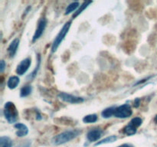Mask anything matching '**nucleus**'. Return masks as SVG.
Returning a JSON list of instances; mask_svg holds the SVG:
<instances>
[{"label": "nucleus", "mask_w": 157, "mask_h": 147, "mask_svg": "<svg viewBox=\"0 0 157 147\" xmlns=\"http://www.w3.org/2000/svg\"><path fill=\"white\" fill-rule=\"evenodd\" d=\"M81 133H82V131L80 130H67V131L62 132V133L55 136L52 139V142L55 145H62V144L76 139L78 136L81 134Z\"/></svg>", "instance_id": "f257e3e1"}, {"label": "nucleus", "mask_w": 157, "mask_h": 147, "mask_svg": "<svg viewBox=\"0 0 157 147\" xmlns=\"http://www.w3.org/2000/svg\"><path fill=\"white\" fill-rule=\"evenodd\" d=\"M3 114L9 123H15L18 117V112L15 104L10 101L6 103L4 106Z\"/></svg>", "instance_id": "f03ea898"}, {"label": "nucleus", "mask_w": 157, "mask_h": 147, "mask_svg": "<svg viewBox=\"0 0 157 147\" xmlns=\"http://www.w3.org/2000/svg\"><path fill=\"white\" fill-rule=\"evenodd\" d=\"M71 26V21H67V22L64 24L62 28H61V30H60V32H58V34L57 35V36L55 37V40H54L53 43H52V52H53L54 53V52L56 51L57 49L58 48L60 44H61L63 40L64 39L65 36L67 35V34L68 33Z\"/></svg>", "instance_id": "7ed1b4c3"}, {"label": "nucleus", "mask_w": 157, "mask_h": 147, "mask_svg": "<svg viewBox=\"0 0 157 147\" xmlns=\"http://www.w3.org/2000/svg\"><path fill=\"white\" fill-rule=\"evenodd\" d=\"M132 114H133V110L130 105L125 104L116 107L114 116L120 119H125L130 117Z\"/></svg>", "instance_id": "20e7f679"}, {"label": "nucleus", "mask_w": 157, "mask_h": 147, "mask_svg": "<svg viewBox=\"0 0 157 147\" xmlns=\"http://www.w3.org/2000/svg\"><path fill=\"white\" fill-rule=\"evenodd\" d=\"M58 96L60 100H61L64 101V102L68 103V104H81V103H83L84 101V99L83 97L75 96V95L64 93V92H61V93H60Z\"/></svg>", "instance_id": "39448f33"}, {"label": "nucleus", "mask_w": 157, "mask_h": 147, "mask_svg": "<svg viewBox=\"0 0 157 147\" xmlns=\"http://www.w3.org/2000/svg\"><path fill=\"white\" fill-rule=\"evenodd\" d=\"M47 26V19L45 18H41L38 22L36 30L34 33L33 38H32V42H35L37 40L39 39L41 37V35L44 33V30Z\"/></svg>", "instance_id": "423d86ee"}, {"label": "nucleus", "mask_w": 157, "mask_h": 147, "mask_svg": "<svg viewBox=\"0 0 157 147\" xmlns=\"http://www.w3.org/2000/svg\"><path fill=\"white\" fill-rule=\"evenodd\" d=\"M31 64H32V60H31L30 58H26L23 59L19 63V64L17 66L16 70H15L17 74L20 75V76L24 75L27 72V70H29Z\"/></svg>", "instance_id": "0eeeda50"}, {"label": "nucleus", "mask_w": 157, "mask_h": 147, "mask_svg": "<svg viewBox=\"0 0 157 147\" xmlns=\"http://www.w3.org/2000/svg\"><path fill=\"white\" fill-rule=\"evenodd\" d=\"M103 132L101 129H93L87 133V138L90 142H97L102 136Z\"/></svg>", "instance_id": "6e6552de"}, {"label": "nucleus", "mask_w": 157, "mask_h": 147, "mask_svg": "<svg viewBox=\"0 0 157 147\" xmlns=\"http://www.w3.org/2000/svg\"><path fill=\"white\" fill-rule=\"evenodd\" d=\"M19 38H15L12 42L10 43V44L9 45L7 49V51H8V55H9V58H14L16 54L17 50H18V45H19Z\"/></svg>", "instance_id": "1a4fd4ad"}, {"label": "nucleus", "mask_w": 157, "mask_h": 147, "mask_svg": "<svg viewBox=\"0 0 157 147\" xmlns=\"http://www.w3.org/2000/svg\"><path fill=\"white\" fill-rule=\"evenodd\" d=\"M14 126H15V128L17 130L15 134H16V136H18V137L25 136L26 135H28V133H29V128H28L27 126L25 125V124L21 123H17L16 124H15Z\"/></svg>", "instance_id": "9d476101"}, {"label": "nucleus", "mask_w": 157, "mask_h": 147, "mask_svg": "<svg viewBox=\"0 0 157 147\" xmlns=\"http://www.w3.org/2000/svg\"><path fill=\"white\" fill-rule=\"evenodd\" d=\"M20 83V79L18 76H12L9 78L7 81V87L10 90H14L18 86Z\"/></svg>", "instance_id": "9b49d317"}, {"label": "nucleus", "mask_w": 157, "mask_h": 147, "mask_svg": "<svg viewBox=\"0 0 157 147\" xmlns=\"http://www.w3.org/2000/svg\"><path fill=\"white\" fill-rule=\"evenodd\" d=\"M117 139V136H115V135H112V136H107V137H106V138H104V139H101V140L98 141V142L95 144L94 146H98V145H103V144L111 143V142H115Z\"/></svg>", "instance_id": "f8f14e48"}, {"label": "nucleus", "mask_w": 157, "mask_h": 147, "mask_svg": "<svg viewBox=\"0 0 157 147\" xmlns=\"http://www.w3.org/2000/svg\"><path fill=\"white\" fill-rule=\"evenodd\" d=\"M40 64H41V55H38V60H37V63H36V66H35V68L34 69L33 71L27 77V80L28 81H31V80L34 79L35 77V76L38 74V70L40 68Z\"/></svg>", "instance_id": "ddd939ff"}, {"label": "nucleus", "mask_w": 157, "mask_h": 147, "mask_svg": "<svg viewBox=\"0 0 157 147\" xmlns=\"http://www.w3.org/2000/svg\"><path fill=\"white\" fill-rule=\"evenodd\" d=\"M115 110H116V107H108V108H106L105 110H103L101 112V116L103 118H105V119H109V118L112 117L113 116H114Z\"/></svg>", "instance_id": "4468645a"}, {"label": "nucleus", "mask_w": 157, "mask_h": 147, "mask_svg": "<svg viewBox=\"0 0 157 147\" xmlns=\"http://www.w3.org/2000/svg\"><path fill=\"white\" fill-rule=\"evenodd\" d=\"M79 7L80 3L78 2H71L67 6V8L65 9V12H64V15H69V14L71 13L74 11L76 12Z\"/></svg>", "instance_id": "2eb2a0df"}, {"label": "nucleus", "mask_w": 157, "mask_h": 147, "mask_svg": "<svg viewBox=\"0 0 157 147\" xmlns=\"http://www.w3.org/2000/svg\"><path fill=\"white\" fill-rule=\"evenodd\" d=\"M136 131H137V128L130 123L126 126L124 128V130H123L124 134H126L127 136H133V135H134L136 133Z\"/></svg>", "instance_id": "dca6fc26"}, {"label": "nucleus", "mask_w": 157, "mask_h": 147, "mask_svg": "<svg viewBox=\"0 0 157 147\" xmlns=\"http://www.w3.org/2000/svg\"><path fill=\"white\" fill-rule=\"evenodd\" d=\"M92 3L91 1H86V2H84L82 3V4L80 6V7L78 8V10L76 11V12L74 13L73 16H72V18H75L77 16H78V15H80V14H81V12H83V11H84V9H87V7L89 6V5H90Z\"/></svg>", "instance_id": "f3484780"}, {"label": "nucleus", "mask_w": 157, "mask_h": 147, "mask_svg": "<svg viewBox=\"0 0 157 147\" xmlns=\"http://www.w3.org/2000/svg\"><path fill=\"white\" fill-rule=\"evenodd\" d=\"M12 141L9 136H2L0 138V147H12Z\"/></svg>", "instance_id": "a211bd4d"}, {"label": "nucleus", "mask_w": 157, "mask_h": 147, "mask_svg": "<svg viewBox=\"0 0 157 147\" xmlns=\"http://www.w3.org/2000/svg\"><path fill=\"white\" fill-rule=\"evenodd\" d=\"M32 87L31 85H26L21 87L20 90V96L21 97H26L32 93Z\"/></svg>", "instance_id": "6ab92c4d"}, {"label": "nucleus", "mask_w": 157, "mask_h": 147, "mask_svg": "<svg viewBox=\"0 0 157 147\" xmlns=\"http://www.w3.org/2000/svg\"><path fill=\"white\" fill-rule=\"evenodd\" d=\"M98 117L96 114H88L83 118V122L85 123H94L98 121Z\"/></svg>", "instance_id": "aec40b11"}, {"label": "nucleus", "mask_w": 157, "mask_h": 147, "mask_svg": "<svg viewBox=\"0 0 157 147\" xmlns=\"http://www.w3.org/2000/svg\"><path fill=\"white\" fill-rule=\"evenodd\" d=\"M130 124H132L133 126H134L135 127L138 128V127L140 126L143 123V119L140 117H134L130 120Z\"/></svg>", "instance_id": "412c9836"}, {"label": "nucleus", "mask_w": 157, "mask_h": 147, "mask_svg": "<svg viewBox=\"0 0 157 147\" xmlns=\"http://www.w3.org/2000/svg\"><path fill=\"white\" fill-rule=\"evenodd\" d=\"M6 62H5V61L2 60L1 62H0V72H1V73H2V72L4 71V70L6 69Z\"/></svg>", "instance_id": "4be33fe9"}, {"label": "nucleus", "mask_w": 157, "mask_h": 147, "mask_svg": "<svg viewBox=\"0 0 157 147\" xmlns=\"http://www.w3.org/2000/svg\"><path fill=\"white\" fill-rule=\"evenodd\" d=\"M140 99H139V98H136V99L134 100V107H138L140 106Z\"/></svg>", "instance_id": "5701e85b"}, {"label": "nucleus", "mask_w": 157, "mask_h": 147, "mask_svg": "<svg viewBox=\"0 0 157 147\" xmlns=\"http://www.w3.org/2000/svg\"><path fill=\"white\" fill-rule=\"evenodd\" d=\"M117 147H134L133 145H132L131 144H128V143H125V144H122V145H119Z\"/></svg>", "instance_id": "b1692460"}, {"label": "nucleus", "mask_w": 157, "mask_h": 147, "mask_svg": "<svg viewBox=\"0 0 157 147\" xmlns=\"http://www.w3.org/2000/svg\"><path fill=\"white\" fill-rule=\"evenodd\" d=\"M154 123L156 124H157V115L156 116H155V118H154Z\"/></svg>", "instance_id": "393cba45"}]
</instances>
